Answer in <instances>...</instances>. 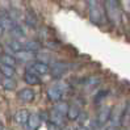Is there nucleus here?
Instances as JSON below:
<instances>
[{
	"mask_svg": "<svg viewBox=\"0 0 130 130\" xmlns=\"http://www.w3.org/2000/svg\"><path fill=\"white\" fill-rule=\"evenodd\" d=\"M2 62H3V64H7V66H14V63H16V60H14V58H12L11 55H3L2 58Z\"/></svg>",
	"mask_w": 130,
	"mask_h": 130,
	"instance_id": "18",
	"label": "nucleus"
},
{
	"mask_svg": "<svg viewBox=\"0 0 130 130\" xmlns=\"http://www.w3.org/2000/svg\"><path fill=\"white\" fill-rule=\"evenodd\" d=\"M2 84H3L4 89H8V91H13L14 88H16V82H14L12 78H4Z\"/></svg>",
	"mask_w": 130,
	"mask_h": 130,
	"instance_id": "17",
	"label": "nucleus"
},
{
	"mask_svg": "<svg viewBox=\"0 0 130 130\" xmlns=\"http://www.w3.org/2000/svg\"><path fill=\"white\" fill-rule=\"evenodd\" d=\"M47 96L51 101L54 103H58L60 101V99L63 96V88L60 84H54V86H51L49 89H47Z\"/></svg>",
	"mask_w": 130,
	"mask_h": 130,
	"instance_id": "3",
	"label": "nucleus"
},
{
	"mask_svg": "<svg viewBox=\"0 0 130 130\" xmlns=\"http://www.w3.org/2000/svg\"><path fill=\"white\" fill-rule=\"evenodd\" d=\"M110 117H112V108L110 106H101L99 113H97V124L104 125L110 120Z\"/></svg>",
	"mask_w": 130,
	"mask_h": 130,
	"instance_id": "5",
	"label": "nucleus"
},
{
	"mask_svg": "<svg viewBox=\"0 0 130 130\" xmlns=\"http://www.w3.org/2000/svg\"><path fill=\"white\" fill-rule=\"evenodd\" d=\"M67 71V66L62 62H57L54 63L51 67H50V72L53 74L54 78H59V76H62L63 74H66Z\"/></svg>",
	"mask_w": 130,
	"mask_h": 130,
	"instance_id": "7",
	"label": "nucleus"
},
{
	"mask_svg": "<svg viewBox=\"0 0 130 130\" xmlns=\"http://www.w3.org/2000/svg\"><path fill=\"white\" fill-rule=\"evenodd\" d=\"M0 58H2V57H0Z\"/></svg>",
	"mask_w": 130,
	"mask_h": 130,
	"instance_id": "27",
	"label": "nucleus"
},
{
	"mask_svg": "<svg viewBox=\"0 0 130 130\" xmlns=\"http://www.w3.org/2000/svg\"><path fill=\"white\" fill-rule=\"evenodd\" d=\"M2 33H3V28H2V26H0V34H2Z\"/></svg>",
	"mask_w": 130,
	"mask_h": 130,
	"instance_id": "24",
	"label": "nucleus"
},
{
	"mask_svg": "<svg viewBox=\"0 0 130 130\" xmlns=\"http://www.w3.org/2000/svg\"><path fill=\"white\" fill-rule=\"evenodd\" d=\"M101 2L105 7V11L108 13V17L110 19V21L114 22V24H118L121 19V13H120L117 0H101Z\"/></svg>",
	"mask_w": 130,
	"mask_h": 130,
	"instance_id": "1",
	"label": "nucleus"
},
{
	"mask_svg": "<svg viewBox=\"0 0 130 130\" xmlns=\"http://www.w3.org/2000/svg\"><path fill=\"white\" fill-rule=\"evenodd\" d=\"M62 130H70V129H68V127H63Z\"/></svg>",
	"mask_w": 130,
	"mask_h": 130,
	"instance_id": "25",
	"label": "nucleus"
},
{
	"mask_svg": "<svg viewBox=\"0 0 130 130\" xmlns=\"http://www.w3.org/2000/svg\"><path fill=\"white\" fill-rule=\"evenodd\" d=\"M76 130H87V127H84V126H79Z\"/></svg>",
	"mask_w": 130,
	"mask_h": 130,
	"instance_id": "22",
	"label": "nucleus"
},
{
	"mask_svg": "<svg viewBox=\"0 0 130 130\" xmlns=\"http://www.w3.org/2000/svg\"><path fill=\"white\" fill-rule=\"evenodd\" d=\"M88 8H89V19L96 25L103 24V11L101 5L99 4V0H88Z\"/></svg>",
	"mask_w": 130,
	"mask_h": 130,
	"instance_id": "2",
	"label": "nucleus"
},
{
	"mask_svg": "<svg viewBox=\"0 0 130 130\" xmlns=\"http://www.w3.org/2000/svg\"><path fill=\"white\" fill-rule=\"evenodd\" d=\"M30 130H36L40 127L41 125V117H40V114H37V113H33V114H30V117H29V121H28V124Z\"/></svg>",
	"mask_w": 130,
	"mask_h": 130,
	"instance_id": "11",
	"label": "nucleus"
},
{
	"mask_svg": "<svg viewBox=\"0 0 130 130\" xmlns=\"http://www.w3.org/2000/svg\"><path fill=\"white\" fill-rule=\"evenodd\" d=\"M105 130H117V127H116V126H110V127H108V129H105Z\"/></svg>",
	"mask_w": 130,
	"mask_h": 130,
	"instance_id": "21",
	"label": "nucleus"
},
{
	"mask_svg": "<svg viewBox=\"0 0 130 130\" xmlns=\"http://www.w3.org/2000/svg\"><path fill=\"white\" fill-rule=\"evenodd\" d=\"M55 109H57L58 112H60L62 114H64V116H67L68 106H67V104H66V103H58V104L55 105Z\"/></svg>",
	"mask_w": 130,
	"mask_h": 130,
	"instance_id": "19",
	"label": "nucleus"
},
{
	"mask_svg": "<svg viewBox=\"0 0 130 130\" xmlns=\"http://www.w3.org/2000/svg\"><path fill=\"white\" fill-rule=\"evenodd\" d=\"M126 130H130V129H126Z\"/></svg>",
	"mask_w": 130,
	"mask_h": 130,
	"instance_id": "26",
	"label": "nucleus"
},
{
	"mask_svg": "<svg viewBox=\"0 0 130 130\" xmlns=\"http://www.w3.org/2000/svg\"><path fill=\"white\" fill-rule=\"evenodd\" d=\"M36 57L34 53L28 51V50H20L17 53H14V58L21 60V62H28V60H32Z\"/></svg>",
	"mask_w": 130,
	"mask_h": 130,
	"instance_id": "10",
	"label": "nucleus"
},
{
	"mask_svg": "<svg viewBox=\"0 0 130 130\" xmlns=\"http://www.w3.org/2000/svg\"><path fill=\"white\" fill-rule=\"evenodd\" d=\"M17 96H19V99L21 101L30 103V101H33V99H34V92L30 88H24V89L20 91Z\"/></svg>",
	"mask_w": 130,
	"mask_h": 130,
	"instance_id": "9",
	"label": "nucleus"
},
{
	"mask_svg": "<svg viewBox=\"0 0 130 130\" xmlns=\"http://www.w3.org/2000/svg\"><path fill=\"white\" fill-rule=\"evenodd\" d=\"M9 47H11L14 53H17V51H20V50H24L22 43H20V42H17V41H12V42L9 43Z\"/></svg>",
	"mask_w": 130,
	"mask_h": 130,
	"instance_id": "20",
	"label": "nucleus"
},
{
	"mask_svg": "<svg viewBox=\"0 0 130 130\" xmlns=\"http://www.w3.org/2000/svg\"><path fill=\"white\" fill-rule=\"evenodd\" d=\"M0 130H7V129H5V127L2 125V124H0Z\"/></svg>",
	"mask_w": 130,
	"mask_h": 130,
	"instance_id": "23",
	"label": "nucleus"
},
{
	"mask_svg": "<svg viewBox=\"0 0 130 130\" xmlns=\"http://www.w3.org/2000/svg\"><path fill=\"white\" fill-rule=\"evenodd\" d=\"M0 71L5 76V78H12L14 75V68L12 66H7V64H2L0 66Z\"/></svg>",
	"mask_w": 130,
	"mask_h": 130,
	"instance_id": "16",
	"label": "nucleus"
},
{
	"mask_svg": "<svg viewBox=\"0 0 130 130\" xmlns=\"http://www.w3.org/2000/svg\"><path fill=\"white\" fill-rule=\"evenodd\" d=\"M80 116V108L76 104H72L68 106V112H67V117L70 120H76Z\"/></svg>",
	"mask_w": 130,
	"mask_h": 130,
	"instance_id": "14",
	"label": "nucleus"
},
{
	"mask_svg": "<svg viewBox=\"0 0 130 130\" xmlns=\"http://www.w3.org/2000/svg\"><path fill=\"white\" fill-rule=\"evenodd\" d=\"M24 80H25V83L29 84V86H37V84L41 83L40 78H38V75H36V74H33V72H29V71L25 72Z\"/></svg>",
	"mask_w": 130,
	"mask_h": 130,
	"instance_id": "12",
	"label": "nucleus"
},
{
	"mask_svg": "<svg viewBox=\"0 0 130 130\" xmlns=\"http://www.w3.org/2000/svg\"><path fill=\"white\" fill-rule=\"evenodd\" d=\"M50 122L53 125H55L58 127L64 125V114H62L60 112H58L55 108L50 112Z\"/></svg>",
	"mask_w": 130,
	"mask_h": 130,
	"instance_id": "6",
	"label": "nucleus"
},
{
	"mask_svg": "<svg viewBox=\"0 0 130 130\" xmlns=\"http://www.w3.org/2000/svg\"><path fill=\"white\" fill-rule=\"evenodd\" d=\"M29 117H30V114L26 109H20V110L16 112V114H14V121L20 125H25V124H28Z\"/></svg>",
	"mask_w": 130,
	"mask_h": 130,
	"instance_id": "8",
	"label": "nucleus"
},
{
	"mask_svg": "<svg viewBox=\"0 0 130 130\" xmlns=\"http://www.w3.org/2000/svg\"><path fill=\"white\" fill-rule=\"evenodd\" d=\"M0 26H2L3 29H7V30H12L14 28V24H13V21L9 17L2 16L0 17Z\"/></svg>",
	"mask_w": 130,
	"mask_h": 130,
	"instance_id": "15",
	"label": "nucleus"
},
{
	"mask_svg": "<svg viewBox=\"0 0 130 130\" xmlns=\"http://www.w3.org/2000/svg\"><path fill=\"white\" fill-rule=\"evenodd\" d=\"M28 71L40 76V75H45V74L50 72V67L46 63H43V62H36V63L30 64L28 67Z\"/></svg>",
	"mask_w": 130,
	"mask_h": 130,
	"instance_id": "4",
	"label": "nucleus"
},
{
	"mask_svg": "<svg viewBox=\"0 0 130 130\" xmlns=\"http://www.w3.org/2000/svg\"><path fill=\"white\" fill-rule=\"evenodd\" d=\"M22 46H24V50L32 51V53H36V51L41 50V43L37 42V41H28L25 43H22Z\"/></svg>",
	"mask_w": 130,
	"mask_h": 130,
	"instance_id": "13",
	"label": "nucleus"
}]
</instances>
